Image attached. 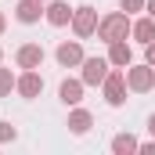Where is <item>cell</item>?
I'll return each mask as SVG.
<instances>
[{
    "mask_svg": "<svg viewBox=\"0 0 155 155\" xmlns=\"http://www.w3.org/2000/svg\"><path fill=\"white\" fill-rule=\"evenodd\" d=\"M97 22H101V18H97L94 7H87V4H83V7H72V22H69V25H72V33H76L79 40L94 36V33H97Z\"/></svg>",
    "mask_w": 155,
    "mask_h": 155,
    "instance_id": "cell-4",
    "label": "cell"
},
{
    "mask_svg": "<svg viewBox=\"0 0 155 155\" xmlns=\"http://www.w3.org/2000/svg\"><path fill=\"white\" fill-rule=\"evenodd\" d=\"M130 29H134V22H130L126 11H112V15H105V18L97 22V36L105 40V43L126 40V36H130Z\"/></svg>",
    "mask_w": 155,
    "mask_h": 155,
    "instance_id": "cell-1",
    "label": "cell"
},
{
    "mask_svg": "<svg viewBox=\"0 0 155 155\" xmlns=\"http://www.w3.org/2000/svg\"><path fill=\"white\" fill-rule=\"evenodd\" d=\"M101 90H105V101L119 108L123 101H126V72H119V69H108V76L101 83Z\"/></svg>",
    "mask_w": 155,
    "mask_h": 155,
    "instance_id": "cell-3",
    "label": "cell"
},
{
    "mask_svg": "<svg viewBox=\"0 0 155 155\" xmlns=\"http://www.w3.org/2000/svg\"><path fill=\"white\" fill-rule=\"evenodd\" d=\"M43 18H47L54 29H61V25H69V22H72V7H69L65 0H51V4L43 7Z\"/></svg>",
    "mask_w": 155,
    "mask_h": 155,
    "instance_id": "cell-8",
    "label": "cell"
},
{
    "mask_svg": "<svg viewBox=\"0 0 155 155\" xmlns=\"http://www.w3.org/2000/svg\"><path fill=\"white\" fill-rule=\"evenodd\" d=\"M144 11H148V15L155 18V0H144Z\"/></svg>",
    "mask_w": 155,
    "mask_h": 155,
    "instance_id": "cell-21",
    "label": "cell"
},
{
    "mask_svg": "<svg viewBox=\"0 0 155 155\" xmlns=\"http://www.w3.org/2000/svg\"><path fill=\"white\" fill-rule=\"evenodd\" d=\"M54 58H58V65H65V69H76L83 65V47H79V40H65V43H58V51H54Z\"/></svg>",
    "mask_w": 155,
    "mask_h": 155,
    "instance_id": "cell-6",
    "label": "cell"
},
{
    "mask_svg": "<svg viewBox=\"0 0 155 155\" xmlns=\"http://www.w3.org/2000/svg\"><path fill=\"white\" fill-rule=\"evenodd\" d=\"M130 36L137 40V43H144V47H148V43L155 40V18H152V15L137 18V22H134V29H130Z\"/></svg>",
    "mask_w": 155,
    "mask_h": 155,
    "instance_id": "cell-12",
    "label": "cell"
},
{
    "mask_svg": "<svg viewBox=\"0 0 155 155\" xmlns=\"http://www.w3.org/2000/svg\"><path fill=\"white\" fill-rule=\"evenodd\" d=\"M15 83H18V76H15L11 69H0V97H7V94L15 90Z\"/></svg>",
    "mask_w": 155,
    "mask_h": 155,
    "instance_id": "cell-16",
    "label": "cell"
},
{
    "mask_svg": "<svg viewBox=\"0 0 155 155\" xmlns=\"http://www.w3.org/2000/svg\"><path fill=\"white\" fill-rule=\"evenodd\" d=\"M40 15H43V0H18L15 4V18L25 22V25L40 22Z\"/></svg>",
    "mask_w": 155,
    "mask_h": 155,
    "instance_id": "cell-10",
    "label": "cell"
},
{
    "mask_svg": "<svg viewBox=\"0 0 155 155\" xmlns=\"http://www.w3.org/2000/svg\"><path fill=\"white\" fill-rule=\"evenodd\" d=\"M18 137V130L11 126V123H0V144H7V141H15Z\"/></svg>",
    "mask_w": 155,
    "mask_h": 155,
    "instance_id": "cell-17",
    "label": "cell"
},
{
    "mask_svg": "<svg viewBox=\"0 0 155 155\" xmlns=\"http://www.w3.org/2000/svg\"><path fill=\"white\" fill-rule=\"evenodd\" d=\"M148 130H152V137H155V112H152V119H148Z\"/></svg>",
    "mask_w": 155,
    "mask_h": 155,
    "instance_id": "cell-22",
    "label": "cell"
},
{
    "mask_svg": "<svg viewBox=\"0 0 155 155\" xmlns=\"http://www.w3.org/2000/svg\"><path fill=\"white\" fill-rule=\"evenodd\" d=\"M137 152H141V155H155V141H148V144H141Z\"/></svg>",
    "mask_w": 155,
    "mask_h": 155,
    "instance_id": "cell-20",
    "label": "cell"
},
{
    "mask_svg": "<svg viewBox=\"0 0 155 155\" xmlns=\"http://www.w3.org/2000/svg\"><path fill=\"white\" fill-rule=\"evenodd\" d=\"M141 148V141L134 137V134H119V137H112V152L116 155H130V152H137Z\"/></svg>",
    "mask_w": 155,
    "mask_h": 155,
    "instance_id": "cell-15",
    "label": "cell"
},
{
    "mask_svg": "<svg viewBox=\"0 0 155 155\" xmlns=\"http://www.w3.org/2000/svg\"><path fill=\"white\" fill-rule=\"evenodd\" d=\"M83 83L87 87H97V83H105V76H108V58H83Z\"/></svg>",
    "mask_w": 155,
    "mask_h": 155,
    "instance_id": "cell-5",
    "label": "cell"
},
{
    "mask_svg": "<svg viewBox=\"0 0 155 155\" xmlns=\"http://www.w3.org/2000/svg\"><path fill=\"white\" fill-rule=\"evenodd\" d=\"M90 126H94V116H90L87 108H76V105H72V112H69V130H72L76 137H83Z\"/></svg>",
    "mask_w": 155,
    "mask_h": 155,
    "instance_id": "cell-13",
    "label": "cell"
},
{
    "mask_svg": "<svg viewBox=\"0 0 155 155\" xmlns=\"http://www.w3.org/2000/svg\"><path fill=\"white\" fill-rule=\"evenodd\" d=\"M134 61V51H130V43L126 40H116V43H108V65H116V69H126Z\"/></svg>",
    "mask_w": 155,
    "mask_h": 155,
    "instance_id": "cell-11",
    "label": "cell"
},
{
    "mask_svg": "<svg viewBox=\"0 0 155 155\" xmlns=\"http://www.w3.org/2000/svg\"><path fill=\"white\" fill-rule=\"evenodd\" d=\"M119 7L126 15H134V11H144V0H119Z\"/></svg>",
    "mask_w": 155,
    "mask_h": 155,
    "instance_id": "cell-18",
    "label": "cell"
},
{
    "mask_svg": "<svg viewBox=\"0 0 155 155\" xmlns=\"http://www.w3.org/2000/svg\"><path fill=\"white\" fill-rule=\"evenodd\" d=\"M15 61H18V69H40L43 65V47L40 43H22Z\"/></svg>",
    "mask_w": 155,
    "mask_h": 155,
    "instance_id": "cell-9",
    "label": "cell"
},
{
    "mask_svg": "<svg viewBox=\"0 0 155 155\" xmlns=\"http://www.w3.org/2000/svg\"><path fill=\"white\" fill-rule=\"evenodd\" d=\"M144 61H148V65H155V40L144 47Z\"/></svg>",
    "mask_w": 155,
    "mask_h": 155,
    "instance_id": "cell-19",
    "label": "cell"
},
{
    "mask_svg": "<svg viewBox=\"0 0 155 155\" xmlns=\"http://www.w3.org/2000/svg\"><path fill=\"white\" fill-rule=\"evenodd\" d=\"M15 90L33 101V97H40V90H43V76H40L36 69H25V72L18 76V83H15Z\"/></svg>",
    "mask_w": 155,
    "mask_h": 155,
    "instance_id": "cell-7",
    "label": "cell"
},
{
    "mask_svg": "<svg viewBox=\"0 0 155 155\" xmlns=\"http://www.w3.org/2000/svg\"><path fill=\"white\" fill-rule=\"evenodd\" d=\"M0 58H4V51H0Z\"/></svg>",
    "mask_w": 155,
    "mask_h": 155,
    "instance_id": "cell-24",
    "label": "cell"
},
{
    "mask_svg": "<svg viewBox=\"0 0 155 155\" xmlns=\"http://www.w3.org/2000/svg\"><path fill=\"white\" fill-rule=\"evenodd\" d=\"M83 87H87L83 79H65V83L58 87V97H61L65 105H79V101H83Z\"/></svg>",
    "mask_w": 155,
    "mask_h": 155,
    "instance_id": "cell-14",
    "label": "cell"
},
{
    "mask_svg": "<svg viewBox=\"0 0 155 155\" xmlns=\"http://www.w3.org/2000/svg\"><path fill=\"white\" fill-rule=\"evenodd\" d=\"M126 87H130L134 94H148L155 87V65H148V61H144V65H134V61H130V65H126Z\"/></svg>",
    "mask_w": 155,
    "mask_h": 155,
    "instance_id": "cell-2",
    "label": "cell"
},
{
    "mask_svg": "<svg viewBox=\"0 0 155 155\" xmlns=\"http://www.w3.org/2000/svg\"><path fill=\"white\" fill-rule=\"evenodd\" d=\"M4 29H7V18H4V11H0V33H4Z\"/></svg>",
    "mask_w": 155,
    "mask_h": 155,
    "instance_id": "cell-23",
    "label": "cell"
}]
</instances>
